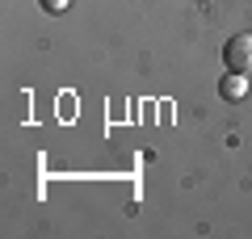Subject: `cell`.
<instances>
[{
  "label": "cell",
  "instance_id": "3",
  "mask_svg": "<svg viewBox=\"0 0 252 239\" xmlns=\"http://www.w3.org/2000/svg\"><path fill=\"white\" fill-rule=\"evenodd\" d=\"M67 9V0H42V13H63Z\"/></svg>",
  "mask_w": 252,
  "mask_h": 239
},
{
  "label": "cell",
  "instance_id": "2",
  "mask_svg": "<svg viewBox=\"0 0 252 239\" xmlns=\"http://www.w3.org/2000/svg\"><path fill=\"white\" fill-rule=\"evenodd\" d=\"M219 92H223V101H240L244 92H248V76H240V71H227V80L219 84Z\"/></svg>",
  "mask_w": 252,
  "mask_h": 239
},
{
  "label": "cell",
  "instance_id": "1",
  "mask_svg": "<svg viewBox=\"0 0 252 239\" xmlns=\"http://www.w3.org/2000/svg\"><path fill=\"white\" fill-rule=\"evenodd\" d=\"M223 63L227 71H240V76H252V34H231L223 46Z\"/></svg>",
  "mask_w": 252,
  "mask_h": 239
}]
</instances>
